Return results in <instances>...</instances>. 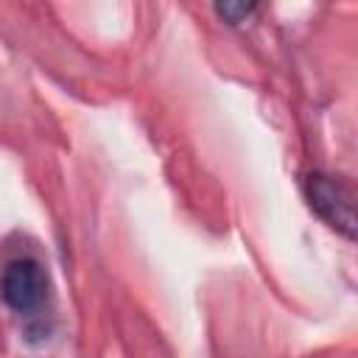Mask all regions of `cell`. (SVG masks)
<instances>
[{"label":"cell","mask_w":358,"mask_h":358,"mask_svg":"<svg viewBox=\"0 0 358 358\" xmlns=\"http://www.w3.org/2000/svg\"><path fill=\"white\" fill-rule=\"evenodd\" d=\"M310 210L344 238H355V187L347 176L313 171L302 182Z\"/></svg>","instance_id":"obj_1"},{"label":"cell","mask_w":358,"mask_h":358,"mask_svg":"<svg viewBox=\"0 0 358 358\" xmlns=\"http://www.w3.org/2000/svg\"><path fill=\"white\" fill-rule=\"evenodd\" d=\"M3 299L8 308L17 313L36 310L45 296H48V277L39 260L34 257H17L3 268V282H0Z\"/></svg>","instance_id":"obj_2"},{"label":"cell","mask_w":358,"mask_h":358,"mask_svg":"<svg viewBox=\"0 0 358 358\" xmlns=\"http://www.w3.org/2000/svg\"><path fill=\"white\" fill-rule=\"evenodd\" d=\"M215 11H218L227 22H241L243 17H249V14L255 11V6H252V3H218Z\"/></svg>","instance_id":"obj_3"}]
</instances>
